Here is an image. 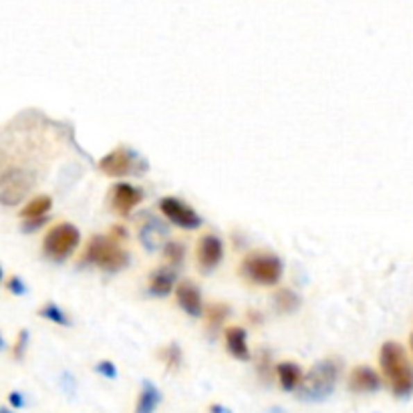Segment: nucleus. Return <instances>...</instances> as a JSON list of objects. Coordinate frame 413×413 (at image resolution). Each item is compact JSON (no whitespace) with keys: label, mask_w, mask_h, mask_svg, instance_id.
Listing matches in <instances>:
<instances>
[{"label":"nucleus","mask_w":413,"mask_h":413,"mask_svg":"<svg viewBox=\"0 0 413 413\" xmlns=\"http://www.w3.org/2000/svg\"><path fill=\"white\" fill-rule=\"evenodd\" d=\"M379 363L385 379L389 381V387L397 397H407L413 393V367L405 349L395 343H383L379 353Z\"/></svg>","instance_id":"nucleus-1"},{"label":"nucleus","mask_w":413,"mask_h":413,"mask_svg":"<svg viewBox=\"0 0 413 413\" xmlns=\"http://www.w3.org/2000/svg\"><path fill=\"white\" fill-rule=\"evenodd\" d=\"M339 371H341V367L335 359H325V361L317 363L301 383V399H305V401L327 399L335 389Z\"/></svg>","instance_id":"nucleus-2"},{"label":"nucleus","mask_w":413,"mask_h":413,"mask_svg":"<svg viewBox=\"0 0 413 413\" xmlns=\"http://www.w3.org/2000/svg\"><path fill=\"white\" fill-rule=\"evenodd\" d=\"M85 260L109 272L121 270L129 264V256L124 248L115 240L105 238V236H95L89 240V244L85 248Z\"/></svg>","instance_id":"nucleus-3"},{"label":"nucleus","mask_w":413,"mask_h":413,"mask_svg":"<svg viewBox=\"0 0 413 413\" xmlns=\"http://www.w3.org/2000/svg\"><path fill=\"white\" fill-rule=\"evenodd\" d=\"M242 272L246 274V278L254 285H264L272 287L280 280L283 276V262L264 252H252L248 254L242 262Z\"/></svg>","instance_id":"nucleus-4"},{"label":"nucleus","mask_w":413,"mask_h":413,"mask_svg":"<svg viewBox=\"0 0 413 413\" xmlns=\"http://www.w3.org/2000/svg\"><path fill=\"white\" fill-rule=\"evenodd\" d=\"M79 240H81V234L79 230L73 226V224H57L49 230V234L44 236V254L55 258V260H62L67 256H71L75 252V248L79 246Z\"/></svg>","instance_id":"nucleus-5"},{"label":"nucleus","mask_w":413,"mask_h":413,"mask_svg":"<svg viewBox=\"0 0 413 413\" xmlns=\"http://www.w3.org/2000/svg\"><path fill=\"white\" fill-rule=\"evenodd\" d=\"M160 210H162V214H164L165 218L171 224H176V226L194 230V228H198L202 224V218L187 204H184L182 200H178V198H171V196L164 198L160 202Z\"/></svg>","instance_id":"nucleus-6"},{"label":"nucleus","mask_w":413,"mask_h":413,"mask_svg":"<svg viewBox=\"0 0 413 413\" xmlns=\"http://www.w3.org/2000/svg\"><path fill=\"white\" fill-rule=\"evenodd\" d=\"M28 187H31V180L24 171H21V169L4 171L2 180H0V200L6 206H10L15 202H21Z\"/></svg>","instance_id":"nucleus-7"},{"label":"nucleus","mask_w":413,"mask_h":413,"mask_svg":"<svg viewBox=\"0 0 413 413\" xmlns=\"http://www.w3.org/2000/svg\"><path fill=\"white\" fill-rule=\"evenodd\" d=\"M142 200H144L142 189L131 184H117L111 187V208L119 216H127L129 212H133V208L140 206Z\"/></svg>","instance_id":"nucleus-8"},{"label":"nucleus","mask_w":413,"mask_h":413,"mask_svg":"<svg viewBox=\"0 0 413 413\" xmlns=\"http://www.w3.org/2000/svg\"><path fill=\"white\" fill-rule=\"evenodd\" d=\"M97 167L103 171L105 176L121 178V176H127V174L133 171V158L125 147H117V149L103 155V160L97 164Z\"/></svg>","instance_id":"nucleus-9"},{"label":"nucleus","mask_w":413,"mask_h":413,"mask_svg":"<svg viewBox=\"0 0 413 413\" xmlns=\"http://www.w3.org/2000/svg\"><path fill=\"white\" fill-rule=\"evenodd\" d=\"M222 254H224V248L218 236L214 234H206L202 236L200 244H198V264L200 269L208 272V270L216 269L222 260Z\"/></svg>","instance_id":"nucleus-10"},{"label":"nucleus","mask_w":413,"mask_h":413,"mask_svg":"<svg viewBox=\"0 0 413 413\" xmlns=\"http://www.w3.org/2000/svg\"><path fill=\"white\" fill-rule=\"evenodd\" d=\"M381 387V379L379 375L373 371L367 365H359L355 367L349 375V389L355 393H371L377 391Z\"/></svg>","instance_id":"nucleus-11"},{"label":"nucleus","mask_w":413,"mask_h":413,"mask_svg":"<svg viewBox=\"0 0 413 413\" xmlns=\"http://www.w3.org/2000/svg\"><path fill=\"white\" fill-rule=\"evenodd\" d=\"M176 298H178V305L186 310L189 317H198L202 312V294L196 289V285H192L189 280H184L178 285Z\"/></svg>","instance_id":"nucleus-12"},{"label":"nucleus","mask_w":413,"mask_h":413,"mask_svg":"<svg viewBox=\"0 0 413 413\" xmlns=\"http://www.w3.org/2000/svg\"><path fill=\"white\" fill-rule=\"evenodd\" d=\"M224 341H226L228 353L232 357H236L238 361H248L250 359V349H248L246 330L242 327H228L224 332Z\"/></svg>","instance_id":"nucleus-13"},{"label":"nucleus","mask_w":413,"mask_h":413,"mask_svg":"<svg viewBox=\"0 0 413 413\" xmlns=\"http://www.w3.org/2000/svg\"><path fill=\"white\" fill-rule=\"evenodd\" d=\"M276 377H278V383L285 391H294L296 387H301V383L305 379L301 367L296 363H289V361L276 365Z\"/></svg>","instance_id":"nucleus-14"},{"label":"nucleus","mask_w":413,"mask_h":413,"mask_svg":"<svg viewBox=\"0 0 413 413\" xmlns=\"http://www.w3.org/2000/svg\"><path fill=\"white\" fill-rule=\"evenodd\" d=\"M160 403H162V393H160V389L151 381H144V387H142L140 399H137L135 413H153L158 410Z\"/></svg>","instance_id":"nucleus-15"},{"label":"nucleus","mask_w":413,"mask_h":413,"mask_svg":"<svg viewBox=\"0 0 413 413\" xmlns=\"http://www.w3.org/2000/svg\"><path fill=\"white\" fill-rule=\"evenodd\" d=\"M51 206H53V200L49 196H37L22 208L21 218H24V220H41L42 216L51 210Z\"/></svg>","instance_id":"nucleus-16"},{"label":"nucleus","mask_w":413,"mask_h":413,"mask_svg":"<svg viewBox=\"0 0 413 413\" xmlns=\"http://www.w3.org/2000/svg\"><path fill=\"white\" fill-rule=\"evenodd\" d=\"M174 272L167 269L158 270V272H153L151 274V278H149V290L153 292V294H158V296H165L169 290L174 289Z\"/></svg>","instance_id":"nucleus-17"},{"label":"nucleus","mask_w":413,"mask_h":413,"mask_svg":"<svg viewBox=\"0 0 413 413\" xmlns=\"http://www.w3.org/2000/svg\"><path fill=\"white\" fill-rule=\"evenodd\" d=\"M274 303H276V309L280 310V312H294V310L298 309V305H301V298L292 290L280 289L276 290V294H274Z\"/></svg>","instance_id":"nucleus-18"},{"label":"nucleus","mask_w":413,"mask_h":413,"mask_svg":"<svg viewBox=\"0 0 413 413\" xmlns=\"http://www.w3.org/2000/svg\"><path fill=\"white\" fill-rule=\"evenodd\" d=\"M39 314L44 317V319H49V321H53V323H57V325H69L67 314H65L57 305H53V303H47V305L39 310Z\"/></svg>","instance_id":"nucleus-19"},{"label":"nucleus","mask_w":413,"mask_h":413,"mask_svg":"<svg viewBox=\"0 0 413 413\" xmlns=\"http://www.w3.org/2000/svg\"><path fill=\"white\" fill-rule=\"evenodd\" d=\"M162 359H164V363L167 365L169 371L180 369V363H182V351H180V347L178 345H169L167 349L162 351Z\"/></svg>","instance_id":"nucleus-20"},{"label":"nucleus","mask_w":413,"mask_h":413,"mask_svg":"<svg viewBox=\"0 0 413 413\" xmlns=\"http://www.w3.org/2000/svg\"><path fill=\"white\" fill-rule=\"evenodd\" d=\"M228 312H230V309H228L226 305H220V303H216V305H212L210 309H208L206 317H208V327H218L224 319L228 317Z\"/></svg>","instance_id":"nucleus-21"},{"label":"nucleus","mask_w":413,"mask_h":413,"mask_svg":"<svg viewBox=\"0 0 413 413\" xmlns=\"http://www.w3.org/2000/svg\"><path fill=\"white\" fill-rule=\"evenodd\" d=\"M184 252H186V248L180 242H167L164 246V256L171 264H180L184 260Z\"/></svg>","instance_id":"nucleus-22"},{"label":"nucleus","mask_w":413,"mask_h":413,"mask_svg":"<svg viewBox=\"0 0 413 413\" xmlns=\"http://www.w3.org/2000/svg\"><path fill=\"white\" fill-rule=\"evenodd\" d=\"M97 373H101V375L107 377V379H115V377H117V369H115V365H113V363H109V361L99 363V365H97Z\"/></svg>","instance_id":"nucleus-23"},{"label":"nucleus","mask_w":413,"mask_h":413,"mask_svg":"<svg viewBox=\"0 0 413 413\" xmlns=\"http://www.w3.org/2000/svg\"><path fill=\"white\" fill-rule=\"evenodd\" d=\"M26 343H28V332L26 330H21V335H19V339H17V345H15V357L17 359H21L22 353L26 349Z\"/></svg>","instance_id":"nucleus-24"},{"label":"nucleus","mask_w":413,"mask_h":413,"mask_svg":"<svg viewBox=\"0 0 413 413\" xmlns=\"http://www.w3.org/2000/svg\"><path fill=\"white\" fill-rule=\"evenodd\" d=\"M8 399H10V403H12L15 407H22V405H24L21 393H10V397H8Z\"/></svg>","instance_id":"nucleus-25"},{"label":"nucleus","mask_w":413,"mask_h":413,"mask_svg":"<svg viewBox=\"0 0 413 413\" xmlns=\"http://www.w3.org/2000/svg\"><path fill=\"white\" fill-rule=\"evenodd\" d=\"M21 287L22 285H21V280H19V278H15V276H12V278L8 280V289L12 290V292H22Z\"/></svg>","instance_id":"nucleus-26"},{"label":"nucleus","mask_w":413,"mask_h":413,"mask_svg":"<svg viewBox=\"0 0 413 413\" xmlns=\"http://www.w3.org/2000/svg\"><path fill=\"white\" fill-rule=\"evenodd\" d=\"M210 412L212 413H228V410H222L220 405H212V407H210Z\"/></svg>","instance_id":"nucleus-27"},{"label":"nucleus","mask_w":413,"mask_h":413,"mask_svg":"<svg viewBox=\"0 0 413 413\" xmlns=\"http://www.w3.org/2000/svg\"><path fill=\"white\" fill-rule=\"evenodd\" d=\"M410 345H412V351H413V332H412V337H410Z\"/></svg>","instance_id":"nucleus-28"},{"label":"nucleus","mask_w":413,"mask_h":413,"mask_svg":"<svg viewBox=\"0 0 413 413\" xmlns=\"http://www.w3.org/2000/svg\"><path fill=\"white\" fill-rule=\"evenodd\" d=\"M2 413H8V412H6V410H2Z\"/></svg>","instance_id":"nucleus-29"}]
</instances>
